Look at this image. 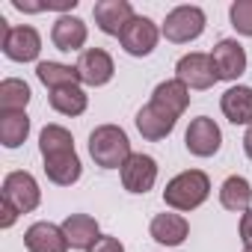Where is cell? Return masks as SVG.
<instances>
[{
	"instance_id": "cell-11",
	"label": "cell",
	"mask_w": 252,
	"mask_h": 252,
	"mask_svg": "<svg viewBox=\"0 0 252 252\" xmlns=\"http://www.w3.org/2000/svg\"><path fill=\"white\" fill-rule=\"evenodd\" d=\"M92 15H95V24H98L101 33L122 36V30L128 27L131 18H134V6L128 3V0H98Z\"/></svg>"
},
{
	"instance_id": "cell-12",
	"label": "cell",
	"mask_w": 252,
	"mask_h": 252,
	"mask_svg": "<svg viewBox=\"0 0 252 252\" xmlns=\"http://www.w3.org/2000/svg\"><path fill=\"white\" fill-rule=\"evenodd\" d=\"M211 60H214V68H217V77L220 80H237L246 71V51L234 39L217 42L214 51H211Z\"/></svg>"
},
{
	"instance_id": "cell-5",
	"label": "cell",
	"mask_w": 252,
	"mask_h": 252,
	"mask_svg": "<svg viewBox=\"0 0 252 252\" xmlns=\"http://www.w3.org/2000/svg\"><path fill=\"white\" fill-rule=\"evenodd\" d=\"M175 80H181L187 89H211L220 77H217V68H214V60L211 54H184L175 65Z\"/></svg>"
},
{
	"instance_id": "cell-17",
	"label": "cell",
	"mask_w": 252,
	"mask_h": 252,
	"mask_svg": "<svg viewBox=\"0 0 252 252\" xmlns=\"http://www.w3.org/2000/svg\"><path fill=\"white\" fill-rule=\"evenodd\" d=\"M222 116L231 125H252V89L249 86H231L220 98Z\"/></svg>"
},
{
	"instance_id": "cell-32",
	"label": "cell",
	"mask_w": 252,
	"mask_h": 252,
	"mask_svg": "<svg viewBox=\"0 0 252 252\" xmlns=\"http://www.w3.org/2000/svg\"><path fill=\"white\" fill-rule=\"evenodd\" d=\"M243 152H246V158L252 160V125H249L246 134H243Z\"/></svg>"
},
{
	"instance_id": "cell-9",
	"label": "cell",
	"mask_w": 252,
	"mask_h": 252,
	"mask_svg": "<svg viewBox=\"0 0 252 252\" xmlns=\"http://www.w3.org/2000/svg\"><path fill=\"white\" fill-rule=\"evenodd\" d=\"M113 71H116L113 57L104 48H86V51H80V57H77V74H80V80L86 86H104V83H110Z\"/></svg>"
},
{
	"instance_id": "cell-28",
	"label": "cell",
	"mask_w": 252,
	"mask_h": 252,
	"mask_svg": "<svg viewBox=\"0 0 252 252\" xmlns=\"http://www.w3.org/2000/svg\"><path fill=\"white\" fill-rule=\"evenodd\" d=\"M89 252H125V246L119 243V237H110V234H104V237H98V243H95Z\"/></svg>"
},
{
	"instance_id": "cell-16",
	"label": "cell",
	"mask_w": 252,
	"mask_h": 252,
	"mask_svg": "<svg viewBox=\"0 0 252 252\" xmlns=\"http://www.w3.org/2000/svg\"><path fill=\"white\" fill-rule=\"evenodd\" d=\"M63 231H65V237H68V246L71 249H92L95 243H98V222H95V217H89V214H71V217H65V222H63Z\"/></svg>"
},
{
	"instance_id": "cell-8",
	"label": "cell",
	"mask_w": 252,
	"mask_h": 252,
	"mask_svg": "<svg viewBox=\"0 0 252 252\" xmlns=\"http://www.w3.org/2000/svg\"><path fill=\"white\" fill-rule=\"evenodd\" d=\"M158 39H160V30H158V24H155L152 18H146V15H134L131 24L125 27L122 36H119L122 48L128 51L131 57H149V54L158 48Z\"/></svg>"
},
{
	"instance_id": "cell-29",
	"label": "cell",
	"mask_w": 252,
	"mask_h": 252,
	"mask_svg": "<svg viewBox=\"0 0 252 252\" xmlns=\"http://www.w3.org/2000/svg\"><path fill=\"white\" fill-rule=\"evenodd\" d=\"M240 240L246 249H252V208L243 211V217H240Z\"/></svg>"
},
{
	"instance_id": "cell-30",
	"label": "cell",
	"mask_w": 252,
	"mask_h": 252,
	"mask_svg": "<svg viewBox=\"0 0 252 252\" xmlns=\"http://www.w3.org/2000/svg\"><path fill=\"white\" fill-rule=\"evenodd\" d=\"M15 220H18V211H15V208H12V205L3 199V220H0V225H3V228H9Z\"/></svg>"
},
{
	"instance_id": "cell-13",
	"label": "cell",
	"mask_w": 252,
	"mask_h": 252,
	"mask_svg": "<svg viewBox=\"0 0 252 252\" xmlns=\"http://www.w3.org/2000/svg\"><path fill=\"white\" fill-rule=\"evenodd\" d=\"M24 246L30 252H68V237L63 225L54 222H33L24 231Z\"/></svg>"
},
{
	"instance_id": "cell-22",
	"label": "cell",
	"mask_w": 252,
	"mask_h": 252,
	"mask_svg": "<svg viewBox=\"0 0 252 252\" xmlns=\"http://www.w3.org/2000/svg\"><path fill=\"white\" fill-rule=\"evenodd\" d=\"M39 152L45 160L57 158V155H68V152H74V140L63 125H45L39 134Z\"/></svg>"
},
{
	"instance_id": "cell-4",
	"label": "cell",
	"mask_w": 252,
	"mask_h": 252,
	"mask_svg": "<svg viewBox=\"0 0 252 252\" xmlns=\"http://www.w3.org/2000/svg\"><path fill=\"white\" fill-rule=\"evenodd\" d=\"M205 30V12L199 6H175L163 21V36L175 45L199 39Z\"/></svg>"
},
{
	"instance_id": "cell-7",
	"label": "cell",
	"mask_w": 252,
	"mask_h": 252,
	"mask_svg": "<svg viewBox=\"0 0 252 252\" xmlns=\"http://www.w3.org/2000/svg\"><path fill=\"white\" fill-rule=\"evenodd\" d=\"M184 146L190 155L196 158H214L222 146V131H220V125L208 116H199L190 122V128L184 134Z\"/></svg>"
},
{
	"instance_id": "cell-31",
	"label": "cell",
	"mask_w": 252,
	"mask_h": 252,
	"mask_svg": "<svg viewBox=\"0 0 252 252\" xmlns=\"http://www.w3.org/2000/svg\"><path fill=\"white\" fill-rule=\"evenodd\" d=\"M74 6H77V0H48L45 3V9H60V12H68Z\"/></svg>"
},
{
	"instance_id": "cell-25",
	"label": "cell",
	"mask_w": 252,
	"mask_h": 252,
	"mask_svg": "<svg viewBox=\"0 0 252 252\" xmlns=\"http://www.w3.org/2000/svg\"><path fill=\"white\" fill-rule=\"evenodd\" d=\"M30 104V86L18 77H6L0 83V110L3 113H24Z\"/></svg>"
},
{
	"instance_id": "cell-14",
	"label": "cell",
	"mask_w": 252,
	"mask_h": 252,
	"mask_svg": "<svg viewBox=\"0 0 252 252\" xmlns=\"http://www.w3.org/2000/svg\"><path fill=\"white\" fill-rule=\"evenodd\" d=\"M152 104H155L158 110H163L166 116L178 119V116L187 110V104H190V89H187L181 80H163V83L155 86Z\"/></svg>"
},
{
	"instance_id": "cell-6",
	"label": "cell",
	"mask_w": 252,
	"mask_h": 252,
	"mask_svg": "<svg viewBox=\"0 0 252 252\" xmlns=\"http://www.w3.org/2000/svg\"><path fill=\"white\" fill-rule=\"evenodd\" d=\"M3 199L18 211V214H30L39 208L42 202V190L36 184V178L30 172H9L3 178Z\"/></svg>"
},
{
	"instance_id": "cell-19",
	"label": "cell",
	"mask_w": 252,
	"mask_h": 252,
	"mask_svg": "<svg viewBox=\"0 0 252 252\" xmlns=\"http://www.w3.org/2000/svg\"><path fill=\"white\" fill-rule=\"evenodd\" d=\"M149 231L163 246H181L187 240V234H190V225H187V220L181 214H158L152 220Z\"/></svg>"
},
{
	"instance_id": "cell-27",
	"label": "cell",
	"mask_w": 252,
	"mask_h": 252,
	"mask_svg": "<svg viewBox=\"0 0 252 252\" xmlns=\"http://www.w3.org/2000/svg\"><path fill=\"white\" fill-rule=\"evenodd\" d=\"M228 18L240 36H252V0H234L228 9Z\"/></svg>"
},
{
	"instance_id": "cell-1",
	"label": "cell",
	"mask_w": 252,
	"mask_h": 252,
	"mask_svg": "<svg viewBox=\"0 0 252 252\" xmlns=\"http://www.w3.org/2000/svg\"><path fill=\"white\" fill-rule=\"evenodd\" d=\"M89 155L101 169H122L131 152V140L119 125H98L89 134Z\"/></svg>"
},
{
	"instance_id": "cell-23",
	"label": "cell",
	"mask_w": 252,
	"mask_h": 252,
	"mask_svg": "<svg viewBox=\"0 0 252 252\" xmlns=\"http://www.w3.org/2000/svg\"><path fill=\"white\" fill-rule=\"evenodd\" d=\"M30 134L27 113H0V143L6 149H18Z\"/></svg>"
},
{
	"instance_id": "cell-2",
	"label": "cell",
	"mask_w": 252,
	"mask_h": 252,
	"mask_svg": "<svg viewBox=\"0 0 252 252\" xmlns=\"http://www.w3.org/2000/svg\"><path fill=\"white\" fill-rule=\"evenodd\" d=\"M208 196H211V181L202 169H187L175 175L163 190V202L175 211H196Z\"/></svg>"
},
{
	"instance_id": "cell-10",
	"label": "cell",
	"mask_w": 252,
	"mask_h": 252,
	"mask_svg": "<svg viewBox=\"0 0 252 252\" xmlns=\"http://www.w3.org/2000/svg\"><path fill=\"white\" fill-rule=\"evenodd\" d=\"M158 181V163L149 155H131L122 166V184L128 193H149Z\"/></svg>"
},
{
	"instance_id": "cell-20",
	"label": "cell",
	"mask_w": 252,
	"mask_h": 252,
	"mask_svg": "<svg viewBox=\"0 0 252 252\" xmlns=\"http://www.w3.org/2000/svg\"><path fill=\"white\" fill-rule=\"evenodd\" d=\"M83 166H80V158L77 152H68V155H57V158H48L45 160V175L60 184V187H71L77 178H80Z\"/></svg>"
},
{
	"instance_id": "cell-24",
	"label": "cell",
	"mask_w": 252,
	"mask_h": 252,
	"mask_svg": "<svg viewBox=\"0 0 252 252\" xmlns=\"http://www.w3.org/2000/svg\"><path fill=\"white\" fill-rule=\"evenodd\" d=\"M36 77L54 92V89H63V86H77L80 74H77V65H63V63H39L36 65Z\"/></svg>"
},
{
	"instance_id": "cell-15",
	"label": "cell",
	"mask_w": 252,
	"mask_h": 252,
	"mask_svg": "<svg viewBox=\"0 0 252 252\" xmlns=\"http://www.w3.org/2000/svg\"><path fill=\"white\" fill-rule=\"evenodd\" d=\"M51 42L60 51H65V54L80 51L86 45V24L77 15H60L57 24H54V30H51Z\"/></svg>"
},
{
	"instance_id": "cell-3",
	"label": "cell",
	"mask_w": 252,
	"mask_h": 252,
	"mask_svg": "<svg viewBox=\"0 0 252 252\" xmlns=\"http://www.w3.org/2000/svg\"><path fill=\"white\" fill-rule=\"evenodd\" d=\"M0 33H3V54L12 63H33L42 51V36L36 27H9L6 18H0Z\"/></svg>"
},
{
	"instance_id": "cell-26",
	"label": "cell",
	"mask_w": 252,
	"mask_h": 252,
	"mask_svg": "<svg viewBox=\"0 0 252 252\" xmlns=\"http://www.w3.org/2000/svg\"><path fill=\"white\" fill-rule=\"evenodd\" d=\"M89 98L80 86H63V89H54L51 92V107L63 116H80L86 110Z\"/></svg>"
},
{
	"instance_id": "cell-21",
	"label": "cell",
	"mask_w": 252,
	"mask_h": 252,
	"mask_svg": "<svg viewBox=\"0 0 252 252\" xmlns=\"http://www.w3.org/2000/svg\"><path fill=\"white\" fill-rule=\"evenodd\" d=\"M249 202H252V187H249V181H246L243 175H228V178L222 181V187H220V205H222L225 211L240 214V211H249Z\"/></svg>"
},
{
	"instance_id": "cell-33",
	"label": "cell",
	"mask_w": 252,
	"mask_h": 252,
	"mask_svg": "<svg viewBox=\"0 0 252 252\" xmlns=\"http://www.w3.org/2000/svg\"><path fill=\"white\" fill-rule=\"evenodd\" d=\"M243 252H252V249H243Z\"/></svg>"
},
{
	"instance_id": "cell-18",
	"label": "cell",
	"mask_w": 252,
	"mask_h": 252,
	"mask_svg": "<svg viewBox=\"0 0 252 252\" xmlns=\"http://www.w3.org/2000/svg\"><path fill=\"white\" fill-rule=\"evenodd\" d=\"M175 122H178V119L166 116V113L158 110L155 104H146V107L137 113V131H140L146 140L158 143V140H163V137H169V134L175 131Z\"/></svg>"
}]
</instances>
